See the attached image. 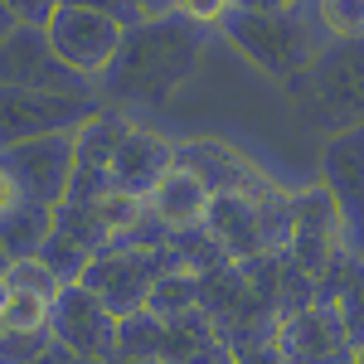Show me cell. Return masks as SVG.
Segmentation results:
<instances>
[{
  "label": "cell",
  "instance_id": "obj_30",
  "mask_svg": "<svg viewBox=\"0 0 364 364\" xmlns=\"http://www.w3.org/2000/svg\"><path fill=\"white\" fill-rule=\"evenodd\" d=\"M136 5H141L146 20H161V15H175L180 10V0H136Z\"/></svg>",
  "mask_w": 364,
  "mask_h": 364
},
{
  "label": "cell",
  "instance_id": "obj_12",
  "mask_svg": "<svg viewBox=\"0 0 364 364\" xmlns=\"http://www.w3.org/2000/svg\"><path fill=\"white\" fill-rule=\"evenodd\" d=\"M175 161L195 170L214 195H272V190H277V185L262 175V166H252L243 151H233L224 141H209V136L180 141V146H175Z\"/></svg>",
  "mask_w": 364,
  "mask_h": 364
},
{
  "label": "cell",
  "instance_id": "obj_32",
  "mask_svg": "<svg viewBox=\"0 0 364 364\" xmlns=\"http://www.w3.org/2000/svg\"><path fill=\"white\" fill-rule=\"evenodd\" d=\"M350 360H355V364H364V340H355V350H350Z\"/></svg>",
  "mask_w": 364,
  "mask_h": 364
},
{
  "label": "cell",
  "instance_id": "obj_27",
  "mask_svg": "<svg viewBox=\"0 0 364 364\" xmlns=\"http://www.w3.org/2000/svg\"><path fill=\"white\" fill-rule=\"evenodd\" d=\"M180 364H238V350H233L224 336H214L209 345H199L195 355H190V360H180Z\"/></svg>",
  "mask_w": 364,
  "mask_h": 364
},
{
  "label": "cell",
  "instance_id": "obj_9",
  "mask_svg": "<svg viewBox=\"0 0 364 364\" xmlns=\"http://www.w3.org/2000/svg\"><path fill=\"white\" fill-rule=\"evenodd\" d=\"M102 92H39V87H5V141L78 132L92 112H102Z\"/></svg>",
  "mask_w": 364,
  "mask_h": 364
},
{
  "label": "cell",
  "instance_id": "obj_18",
  "mask_svg": "<svg viewBox=\"0 0 364 364\" xmlns=\"http://www.w3.org/2000/svg\"><path fill=\"white\" fill-rule=\"evenodd\" d=\"M175 166V146L146 127H132L112 161V190H132V195H151L161 185V175Z\"/></svg>",
  "mask_w": 364,
  "mask_h": 364
},
{
  "label": "cell",
  "instance_id": "obj_15",
  "mask_svg": "<svg viewBox=\"0 0 364 364\" xmlns=\"http://www.w3.org/2000/svg\"><path fill=\"white\" fill-rule=\"evenodd\" d=\"M262 214H267V195H214L204 228L219 238V248L233 262H248L257 252H267V224H262Z\"/></svg>",
  "mask_w": 364,
  "mask_h": 364
},
{
  "label": "cell",
  "instance_id": "obj_8",
  "mask_svg": "<svg viewBox=\"0 0 364 364\" xmlns=\"http://www.w3.org/2000/svg\"><path fill=\"white\" fill-rule=\"evenodd\" d=\"M44 29H49L54 49L63 54V63H73L92 83L112 68L117 49H122V39H127V25H122V20L102 15V10H87V5H58L54 20Z\"/></svg>",
  "mask_w": 364,
  "mask_h": 364
},
{
  "label": "cell",
  "instance_id": "obj_17",
  "mask_svg": "<svg viewBox=\"0 0 364 364\" xmlns=\"http://www.w3.org/2000/svg\"><path fill=\"white\" fill-rule=\"evenodd\" d=\"M316 306H326L350 340H364V252L345 248L316 277Z\"/></svg>",
  "mask_w": 364,
  "mask_h": 364
},
{
  "label": "cell",
  "instance_id": "obj_14",
  "mask_svg": "<svg viewBox=\"0 0 364 364\" xmlns=\"http://www.w3.org/2000/svg\"><path fill=\"white\" fill-rule=\"evenodd\" d=\"M277 345L287 355V364H345L350 350H355V340L345 336V326L326 306H306L296 316H282Z\"/></svg>",
  "mask_w": 364,
  "mask_h": 364
},
{
  "label": "cell",
  "instance_id": "obj_1",
  "mask_svg": "<svg viewBox=\"0 0 364 364\" xmlns=\"http://www.w3.org/2000/svg\"><path fill=\"white\" fill-rule=\"evenodd\" d=\"M204 39H209V29L185 20V15H161V20L132 25L112 58V68L97 78L102 102L117 107V112H156V107H166L199 68Z\"/></svg>",
  "mask_w": 364,
  "mask_h": 364
},
{
  "label": "cell",
  "instance_id": "obj_10",
  "mask_svg": "<svg viewBox=\"0 0 364 364\" xmlns=\"http://www.w3.org/2000/svg\"><path fill=\"white\" fill-rule=\"evenodd\" d=\"M350 248L345 238V219H340V204L326 185H306L291 195V243L287 252L306 267L311 277H321L340 252Z\"/></svg>",
  "mask_w": 364,
  "mask_h": 364
},
{
  "label": "cell",
  "instance_id": "obj_22",
  "mask_svg": "<svg viewBox=\"0 0 364 364\" xmlns=\"http://www.w3.org/2000/svg\"><path fill=\"white\" fill-rule=\"evenodd\" d=\"M39 257H44V262H49V272H54V277L63 282V287H68V282H83V272L92 267V257H97V252L87 248V243H78L73 233H63V228H54Z\"/></svg>",
  "mask_w": 364,
  "mask_h": 364
},
{
  "label": "cell",
  "instance_id": "obj_23",
  "mask_svg": "<svg viewBox=\"0 0 364 364\" xmlns=\"http://www.w3.org/2000/svg\"><path fill=\"white\" fill-rule=\"evenodd\" d=\"M326 39H360L364 34V0H311Z\"/></svg>",
  "mask_w": 364,
  "mask_h": 364
},
{
  "label": "cell",
  "instance_id": "obj_31",
  "mask_svg": "<svg viewBox=\"0 0 364 364\" xmlns=\"http://www.w3.org/2000/svg\"><path fill=\"white\" fill-rule=\"evenodd\" d=\"M301 0H233V10H291Z\"/></svg>",
  "mask_w": 364,
  "mask_h": 364
},
{
  "label": "cell",
  "instance_id": "obj_13",
  "mask_svg": "<svg viewBox=\"0 0 364 364\" xmlns=\"http://www.w3.org/2000/svg\"><path fill=\"white\" fill-rule=\"evenodd\" d=\"M132 132V117L102 107L78 127V170H73V195L68 199H97L112 190V161L122 136Z\"/></svg>",
  "mask_w": 364,
  "mask_h": 364
},
{
  "label": "cell",
  "instance_id": "obj_34",
  "mask_svg": "<svg viewBox=\"0 0 364 364\" xmlns=\"http://www.w3.org/2000/svg\"><path fill=\"white\" fill-rule=\"evenodd\" d=\"M345 364H355V360H345Z\"/></svg>",
  "mask_w": 364,
  "mask_h": 364
},
{
  "label": "cell",
  "instance_id": "obj_20",
  "mask_svg": "<svg viewBox=\"0 0 364 364\" xmlns=\"http://www.w3.org/2000/svg\"><path fill=\"white\" fill-rule=\"evenodd\" d=\"M199 306H204V272L166 262L156 287H151V296H146V311H156V316H185V311H199Z\"/></svg>",
  "mask_w": 364,
  "mask_h": 364
},
{
  "label": "cell",
  "instance_id": "obj_6",
  "mask_svg": "<svg viewBox=\"0 0 364 364\" xmlns=\"http://www.w3.org/2000/svg\"><path fill=\"white\" fill-rule=\"evenodd\" d=\"M49 336L68 345L78 360H112L122 350V316H112V306L97 291H87L83 282H68L54 301Z\"/></svg>",
  "mask_w": 364,
  "mask_h": 364
},
{
  "label": "cell",
  "instance_id": "obj_5",
  "mask_svg": "<svg viewBox=\"0 0 364 364\" xmlns=\"http://www.w3.org/2000/svg\"><path fill=\"white\" fill-rule=\"evenodd\" d=\"M0 73L5 87H39V92H97L92 78H83L73 63H63L44 25H10L0 44Z\"/></svg>",
  "mask_w": 364,
  "mask_h": 364
},
{
  "label": "cell",
  "instance_id": "obj_28",
  "mask_svg": "<svg viewBox=\"0 0 364 364\" xmlns=\"http://www.w3.org/2000/svg\"><path fill=\"white\" fill-rule=\"evenodd\" d=\"M238 364H287V355H282L277 340L272 345H243L238 350Z\"/></svg>",
  "mask_w": 364,
  "mask_h": 364
},
{
  "label": "cell",
  "instance_id": "obj_25",
  "mask_svg": "<svg viewBox=\"0 0 364 364\" xmlns=\"http://www.w3.org/2000/svg\"><path fill=\"white\" fill-rule=\"evenodd\" d=\"M0 5H5V20L10 25H49L63 0H0Z\"/></svg>",
  "mask_w": 364,
  "mask_h": 364
},
{
  "label": "cell",
  "instance_id": "obj_7",
  "mask_svg": "<svg viewBox=\"0 0 364 364\" xmlns=\"http://www.w3.org/2000/svg\"><path fill=\"white\" fill-rule=\"evenodd\" d=\"M166 262H170L166 248H102L92 257V267L83 272V287L97 291L112 306V316L127 321V316L146 311V296H151Z\"/></svg>",
  "mask_w": 364,
  "mask_h": 364
},
{
  "label": "cell",
  "instance_id": "obj_4",
  "mask_svg": "<svg viewBox=\"0 0 364 364\" xmlns=\"http://www.w3.org/2000/svg\"><path fill=\"white\" fill-rule=\"evenodd\" d=\"M78 170V132L5 141L0 156V199H34V204H63L73 195Z\"/></svg>",
  "mask_w": 364,
  "mask_h": 364
},
{
  "label": "cell",
  "instance_id": "obj_29",
  "mask_svg": "<svg viewBox=\"0 0 364 364\" xmlns=\"http://www.w3.org/2000/svg\"><path fill=\"white\" fill-rule=\"evenodd\" d=\"M73 360H78V355H73L68 345H58V340H49V345H44V350H39V355H34L29 364H73Z\"/></svg>",
  "mask_w": 364,
  "mask_h": 364
},
{
  "label": "cell",
  "instance_id": "obj_11",
  "mask_svg": "<svg viewBox=\"0 0 364 364\" xmlns=\"http://www.w3.org/2000/svg\"><path fill=\"white\" fill-rule=\"evenodd\" d=\"M321 185L336 195L345 238L360 252L364 243V127L360 132H336L321 146Z\"/></svg>",
  "mask_w": 364,
  "mask_h": 364
},
{
  "label": "cell",
  "instance_id": "obj_33",
  "mask_svg": "<svg viewBox=\"0 0 364 364\" xmlns=\"http://www.w3.org/2000/svg\"><path fill=\"white\" fill-rule=\"evenodd\" d=\"M73 364H117V360H73Z\"/></svg>",
  "mask_w": 364,
  "mask_h": 364
},
{
  "label": "cell",
  "instance_id": "obj_21",
  "mask_svg": "<svg viewBox=\"0 0 364 364\" xmlns=\"http://www.w3.org/2000/svg\"><path fill=\"white\" fill-rule=\"evenodd\" d=\"M5 287V301H0V326L5 331H49L54 321V296L44 291H29L15 282H0Z\"/></svg>",
  "mask_w": 364,
  "mask_h": 364
},
{
  "label": "cell",
  "instance_id": "obj_2",
  "mask_svg": "<svg viewBox=\"0 0 364 364\" xmlns=\"http://www.w3.org/2000/svg\"><path fill=\"white\" fill-rule=\"evenodd\" d=\"M296 112L326 136L364 127V34L360 39H326L296 78H287Z\"/></svg>",
  "mask_w": 364,
  "mask_h": 364
},
{
  "label": "cell",
  "instance_id": "obj_24",
  "mask_svg": "<svg viewBox=\"0 0 364 364\" xmlns=\"http://www.w3.org/2000/svg\"><path fill=\"white\" fill-rule=\"evenodd\" d=\"M49 340H54L49 331H5V340H0V364H29Z\"/></svg>",
  "mask_w": 364,
  "mask_h": 364
},
{
  "label": "cell",
  "instance_id": "obj_3",
  "mask_svg": "<svg viewBox=\"0 0 364 364\" xmlns=\"http://www.w3.org/2000/svg\"><path fill=\"white\" fill-rule=\"evenodd\" d=\"M219 29L252 68H262L267 78H282V83L296 78L326 44V29L316 20L311 0L291 10H228Z\"/></svg>",
  "mask_w": 364,
  "mask_h": 364
},
{
  "label": "cell",
  "instance_id": "obj_19",
  "mask_svg": "<svg viewBox=\"0 0 364 364\" xmlns=\"http://www.w3.org/2000/svg\"><path fill=\"white\" fill-rule=\"evenodd\" d=\"M54 228H58V209H54V204H34V199H0V248H5V262L39 257Z\"/></svg>",
  "mask_w": 364,
  "mask_h": 364
},
{
  "label": "cell",
  "instance_id": "obj_26",
  "mask_svg": "<svg viewBox=\"0 0 364 364\" xmlns=\"http://www.w3.org/2000/svg\"><path fill=\"white\" fill-rule=\"evenodd\" d=\"M228 10H233V0H180L175 15H185V20H195V25L214 29V25H224Z\"/></svg>",
  "mask_w": 364,
  "mask_h": 364
},
{
  "label": "cell",
  "instance_id": "obj_16",
  "mask_svg": "<svg viewBox=\"0 0 364 364\" xmlns=\"http://www.w3.org/2000/svg\"><path fill=\"white\" fill-rule=\"evenodd\" d=\"M146 204H151V214H156L170 233H185V228H199L204 219H209L214 190H209L190 166H180V161H175V166L161 175V185L146 195Z\"/></svg>",
  "mask_w": 364,
  "mask_h": 364
}]
</instances>
